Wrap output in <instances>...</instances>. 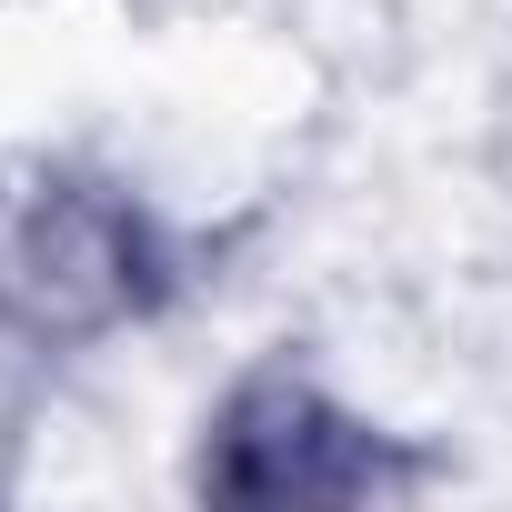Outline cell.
I'll list each match as a JSON object with an SVG mask.
<instances>
[{"label": "cell", "instance_id": "cell-1", "mask_svg": "<svg viewBox=\"0 0 512 512\" xmlns=\"http://www.w3.org/2000/svg\"><path fill=\"white\" fill-rule=\"evenodd\" d=\"M161 282H171L161 231L111 191L51 181V191L0 211V322H21L41 342L111 332V322L151 312Z\"/></svg>", "mask_w": 512, "mask_h": 512}, {"label": "cell", "instance_id": "cell-2", "mask_svg": "<svg viewBox=\"0 0 512 512\" xmlns=\"http://www.w3.org/2000/svg\"><path fill=\"white\" fill-rule=\"evenodd\" d=\"M402 482L422 472L302 372H251L221 402L211 452H201V492L221 502H372Z\"/></svg>", "mask_w": 512, "mask_h": 512}]
</instances>
